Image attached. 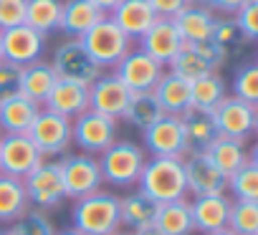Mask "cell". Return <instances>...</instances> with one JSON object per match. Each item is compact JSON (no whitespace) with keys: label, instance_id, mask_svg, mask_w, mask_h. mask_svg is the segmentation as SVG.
Listing matches in <instances>:
<instances>
[{"label":"cell","instance_id":"obj_1","mask_svg":"<svg viewBox=\"0 0 258 235\" xmlns=\"http://www.w3.org/2000/svg\"><path fill=\"white\" fill-rule=\"evenodd\" d=\"M137 190L150 195L157 205L182 200L187 195L185 167L180 157H152L145 162L142 175L137 180Z\"/></svg>","mask_w":258,"mask_h":235},{"label":"cell","instance_id":"obj_2","mask_svg":"<svg viewBox=\"0 0 258 235\" xmlns=\"http://www.w3.org/2000/svg\"><path fill=\"white\" fill-rule=\"evenodd\" d=\"M71 220H74V227L84 235H111L121 227L119 197L104 190L79 197L74 200Z\"/></svg>","mask_w":258,"mask_h":235},{"label":"cell","instance_id":"obj_3","mask_svg":"<svg viewBox=\"0 0 258 235\" xmlns=\"http://www.w3.org/2000/svg\"><path fill=\"white\" fill-rule=\"evenodd\" d=\"M147 157L145 149L135 142H114L109 149L99 154V170L101 180L114 187H135Z\"/></svg>","mask_w":258,"mask_h":235},{"label":"cell","instance_id":"obj_4","mask_svg":"<svg viewBox=\"0 0 258 235\" xmlns=\"http://www.w3.org/2000/svg\"><path fill=\"white\" fill-rule=\"evenodd\" d=\"M71 142L84 154L96 157L116 142V119L104 116L94 109H86L76 119H71Z\"/></svg>","mask_w":258,"mask_h":235},{"label":"cell","instance_id":"obj_5","mask_svg":"<svg viewBox=\"0 0 258 235\" xmlns=\"http://www.w3.org/2000/svg\"><path fill=\"white\" fill-rule=\"evenodd\" d=\"M79 41L86 48V53L99 63V68H114L121 61V56L132 48V41L116 28V23L109 16L99 21L94 28H89Z\"/></svg>","mask_w":258,"mask_h":235},{"label":"cell","instance_id":"obj_6","mask_svg":"<svg viewBox=\"0 0 258 235\" xmlns=\"http://www.w3.org/2000/svg\"><path fill=\"white\" fill-rule=\"evenodd\" d=\"M61 167V180H63V192L71 200L86 197L96 190H101L104 180H101V170H99V160L91 154H63L58 160Z\"/></svg>","mask_w":258,"mask_h":235},{"label":"cell","instance_id":"obj_7","mask_svg":"<svg viewBox=\"0 0 258 235\" xmlns=\"http://www.w3.org/2000/svg\"><path fill=\"white\" fill-rule=\"evenodd\" d=\"M31 142L38 147V152L43 157H58L66 154V149L74 144L71 142V119L69 116H61L56 111L41 109L36 122L28 129Z\"/></svg>","mask_w":258,"mask_h":235},{"label":"cell","instance_id":"obj_8","mask_svg":"<svg viewBox=\"0 0 258 235\" xmlns=\"http://www.w3.org/2000/svg\"><path fill=\"white\" fill-rule=\"evenodd\" d=\"M213 119L220 137L245 142L258 127V111H255V104H248L238 96H225L213 109Z\"/></svg>","mask_w":258,"mask_h":235},{"label":"cell","instance_id":"obj_9","mask_svg":"<svg viewBox=\"0 0 258 235\" xmlns=\"http://www.w3.org/2000/svg\"><path fill=\"white\" fill-rule=\"evenodd\" d=\"M23 187L28 195V202L36 210H53L66 200L63 192V180H61V167L56 162H41L31 175L23 177Z\"/></svg>","mask_w":258,"mask_h":235},{"label":"cell","instance_id":"obj_10","mask_svg":"<svg viewBox=\"0 0 258 235\" xmlns=\"http://www.w3.org/2000/svg\"><path fill=\"white\" fill-rule=\"evenodd\" d=\"M142 134H145V149L152 157H180L182 160L190 152L182 119L175 114H162Z\"/></svg>","mask_w":258,"mask_h":235},{"label":"cell","instance_id":"obj_11","mask_svg":"<svg viewBox=\"0 0 258 235\" xmlns=\"http://www.w3.org/2000/svg\"><path fill=\"white\" fill-rule=\"evenodd\" d=\"M51 66H53V71H56L58 79L76 81V84H84V86H91L101 76L99 63L86 53V48L81 46L79 38H71V41L61 43L56 48V53H53Z\"/></svg>","mask_w":258,"mask_h":235},{"label":"cell","instance_id":"obj_12","mask_svg":"<svg viewBox=\"0 0 258 235\" xmlns=\"http://www.w3.org/2000/svg\"><path fill=\"white\" fill-rule=\"evenodd\" d=\"M114 73L129 91L137 94V91H152L160 76L165 73V66L152 56H147L142 48H129L121 56V61L114 66Z\"/></svg>","mask_w":258,"mask_h":235},{"label":"cell","instance_id":"obj_13","mask_svg":"<svg viewBox=\"0 0 258 235\" xmlns=\"http://www.w3.org/2000/svg\"><path fill=\"white\" fill-rule=\"evenodd\" d=\"M46 157L31 142L28 134H3L0 137V172L23 180Z\"/></svg>","mask_w":258,"mask_h":235},{"label":"cell","instance_id":"obj_14","mask_svg":"<svg viewBox=\"0 0 258 235\" xmlns=\"http://www.w3.org/2000/svg\"><path fill=\"white\" fill-rule=\"evenodd\" d=\"M0 43H3V61L16 66H28L33 61H41L46 48V36L23 23L8 31H0Z\"/></svg>","mask_w":258,"mask_h":235},{"label":"cell","instance_id":"obj_15","mask_svg":"<svg viewBox=\"0 0 258 235\" xmlns=\"http://www.w3.org/2000/svg\"><path fill=\"white\" fill-rule=\"evenodd\" d=\"M182 167H185L187 192H192L195 197L225 192L228 177L210 162V157H208L205 152H187V154L182 157Z\"/></svg>","mask_w":258,"mask_h":235},{"label":"cell","instance_id":"obj_16","mask_svg":"<svg viewBox=\"0 0 258 235\" xmlns=\"http://www.w3.org/2000/svg\"><path fill=\"white\" fill-rule=\"evenodd\" d=\"M129 99H132V91L116 79V73H101L89 86V109H94L104 116H111L116 122L124 116Z\"/></svg>","mask_w":258,"mask_h":235},{"label":"cell","instance_id":"obj_17","mask_svg":"<svg viewBox=\"0 0 258 235\" xmlns=\"http://www.w3.org/2000/svg\"><path fill=\"white\" fill-rule=\"evenodd\" d=\"M182 43L185 41L180 38L172 18H157L150 26V31L140 38V48L147 56H152L155 61H160L162 66H167L172 61V56L182 48Z\"/></svg>","mask_w":258,"mask_h":235},{"label":"cell","instance_id":"obj_18","mask_svg":"<svg viewBox=\"0 0 258 235\" xmlns=\"http://www.w3.org/2000/svg\"><path fill=\"white\" fill-rule=\"evenodd\" d=\"M230 205L233 200L220 192V195H200L190 202V212H192V227L198 232H215L228 227V215H230Z\"/></svg>","mask_w":258,"mask_h":235},{"label":"cell","instance_id":"obj_19","mask_svg":"<svg viewBox=\"0 0 258 235\" xmlns=\"http://www.w3.org/2000/svg\"><path fill=\"white\" fill-rule=\"evenodd\" d=\"M109 18L116 23V28L129 41H140L150 31V26L157 21V16L150 8L147 0H121V3L111 11Z\"/></svg>","mask_w":258,"mask_h":235},{"label":"cell","instance_id":"obj_20","mask_svg":"<svg viewBox=\"0 0 258 235\" xmlns=\"http://www.w3.org/2000/svg\"><path fill=\"white\" fill-rule=\"evenodd\" d=\"M43 109L56 111L69 119H76L81 111L89 109V86L76 84V81H63L58 79L51 89V94L43 101Z\"/></svg>","mask_w":258,"mask_h":235},{"label":"cell","instance_id":"obj_21","mask_svg":"<svg viewBox=\"0 0 258 235\" xmlns=\"http://www.w3.org/2000/svg\"><path fill=\"white\" fill-rule=\"evenodd\" d=\"M104 18L106 13L96 8L91 0H63L58 31H63L69 38H81L89 28H94Z\"/></svg>","mask_w":258,"mask_h":235},{"label":"cell","instance_id":"obj_22","mask_svg":"<svg viewBox=\"0 0 258 235\" xmlns=\"http://www.w3.org/2000/svg\"><path fill=\"white\" fill-rule=\"evenodd\" d=\"M41 106L23 94H16L0 101V132L3 134H28L31 124L36 122Z\"/></svg>","mask_w":258,"mask_h":235},{"label":"cell","instance_id":"obj_23","mask_svg":"<svg viewBox=\"0 0 258 235\" xmlns=\"http://www.w3.org/2000/svg\"><path fill=\"white\" fill-rule=\"evenodd\" d=\"M152 94L157 96L160 106L165 114H185L190 109V96H192V84L172 71H165L157 81V86L152 89Z\"/></svg>","mask_w":258,"mask_h":235},{"label":"cell","instance_id":"obj_24","mask_svg":"<svg viewBox=\"0 0 258 235\" xmlns=\"http://www.w3.org/2000/svg\"><path fill=\"white\" fill-rule=\"evenodd\" d=\"M157 202L145 195L142 190H135L124 197H119V217H121V225H126L132 232L137 230H145V227H152L155 225V217H157Z\"/></svg>","mask_w":258,"mask_h":235},{"label":"cell","instance_id":"obj_25","mask_svg":"<svg viewBox=\"0 0 258 235\" xmlns=\"http://www.w3.org/2000/svg\"><path fill=\"white\" fill-rule=\"evenodd\" d=\"M172 23H175V28H177V33L185 43H200V41L210 38L215 16L208 6H185L172 18Z\"/></svg>","mask_w":258,"mask_h":235},{"label":"cell","instance_id":"obj_26","mask_svg":"<svg viewBox=\"0 0 258 235\" xmlns=\"http://www.w3.org/2000/svg\"><path fill=\"white\" fill-rule=\"evenodd\" d=\"M56 81H58V76H56L53 66L46 61H33L28 66H21V94L26 99L36 101L38 106H43V101L51 94Z\"/></svg>","mask_w":258,"mask_h":235},{"label":"cell","instance_id":"obj_27","mask_svg":"<svg viewBox=\"0 0 258 235\" xmlns=\"http://www.w3.org/2000/svg\"><path fill=\"white\" fill-rule=\"evenodd\" d=\"M208 157H210V162L228 177V175H233V172H238L245 162H250V154H248V149H245V142H238V139H230V137H215L205 149H203Z\"/></svg>","mask_w":258,"mask_h":235},{"label":"cell","instance_id":"obj_28","mask_svg":"<svg viewBox=\"0 0 258 235\" xmlns=\"http://www.w3.org/2000/svg\"><path fill=\"white\" fill-rule=\"evenodd\" d=\"M155 227L162 235H192V212H190V202L182 200H172V202H162L157 207V217H155Z\"/></svg>","mask_w":258,"mask_h":235},{"label":"cell","instance_id":"obj_29","mask_svg":"<svg viewBox=\"0 0 258 235\" xmlns=\"http://www.w3.org/2000/svg\"><path fill=\"white\" fill-rule=\"evenodd\" d=\"M185 134H187V144L190 152H203L215 137H218V127L213 119V111H203V109H187L185 114H180Z\"/></svg>","mask_w":258,"mask_h":235},{"label":"cell","instance_id":"obj_30","mask_svg":"<svg viewBox=\"0 0 258 235\" xmlns=\"http://www.w3.org/2000/svg\"><path fill=\"white\" fill-rule=\"evenodd\" d=\"M28 207H31V202H28L23 180L0 172V220H3V222H13Z\"/></svg>","mask_w":258,"mask_h":235},{"label":"cell","instance_id":"obj_31","mask_svg":"<svg viewBox=\"0 0 258 235\" xmlns=\"http://www.w3.org/2000/svg\"><path fill=\"white\" fill-rule=\"evenodd\" d=\"M162 114L165 111H162V106H160V101H157V96L152 91H137V94H132V99H129L121 119H126L140 132H145L147 127H152L160 119Z\"/></svg>","mask_w":258,"mask_h":235},{"label":"cell","instance_id":"obj_32","mask_svg":"<svg viewBox=\"0 0 258 235\" xmlns=\"http://www.w3.org/2000/svg\"><path fill=\"white\" fill-rule=\"evenodd\" d=\"M61 6L63 0H26V26H31L43 36L58 31Z\"/></svg>","mask_w":258,"mask_h":235},{"label":"cell","instance_id":"obj_33","mask_svg":"<svg viewBox=\"0 0 258 235\" xmlns=\"http://www.w3.org/2000/svg\"><path fill=\"white\" fill-rule=\"evenodd\" d=\"M225 96H228L225 81L218 76V71H210V73H205V76L192 81L190 106L192 109H203V111H213Z\"/></svg>","mask_w":258,"mask_h":235},{"label":"cell","instance_id":"obj_34","mask_svg":"<svg viewBox=\"0 0 258 235\" xmlns=\"http://www.w3.org/2000/svg\"><path fill=\"white\" fill-rule=\"evenodd\" d=\"M167 66H170L172 73L187 79L190 84H192L195 79H200V76H205V73L213 71V66H210V63L195 51V46H190V43H182V48L172 56V61H170Z\"/></svg>","mask_w":258,"mask_h":235},{"label":"cell","instance_id":"obj_35","mask_svg":"<svg viewBox=\"0 0 258 235\" xmlns=\"http://www.w3.org/2000/svg\"><path fill=\"white\" fill-rule=\"evenodd\" d=\"M225 192H233L235 200H258V162L250 157L238 172L228 175Z\"/></svg>","mask_w":258,"mask_h":235},{"label":"cell","instance_id":"obj_36","mask_svg":"<svg viewBox=\"0 0 258 235\" xmlns=\"http://www.w3.org/2000/svg\"><path fill=\"white\" fill-rule=\"evenodd\" d=\"M228 230L235 235H258V200H233Z\"/></svg>","mask_w":258,"mask_h":235},{"label":"cell","instance_id":"obj_37","mask_svg":"<svg viewBox=\"0 0 258 235\" xmlns=\"http://www.w3.org/2000/svg\"><path fill=\"white\" fill-rule=\"evenodd\" d=\"M8 235H56V227L51 217L43 210H26L21 217L13 220Z\"/></svg>","mask_w":258,"mask_h":235},{"label":"cell","instance_id":"obj_38","mask_svg":"<svg viewBox=\"0 0 258 235\" xmlns=\"http://www.w3.org/2000/svg\"><path fill=\"white\" fill-rule=\"evenodd\" d=\"M233 96L255 104L258 101V66L255 63H245L235 71L233 76Z\"/></svg>","mask_w":258,"mask_h":235},{"label":"cell","instance_id":"obj_39","mask_svg":"<svg viewBox=\"0 0 258 235\" xmlns=\"http://www.w3.org/2000/svg\"><path fill=\"white\" fill-rule=\"evenodd\" d=\"M233 23L245 41H255L258 38V0H248V3L235 13Z\"/></svg>","mask_w":258,"mask_h":235},{"label":"cell","instance_id":"obj_40","mask_svg":"<svg viewBox=\"0 0 258 235\" xmlns=\"http://www.w3.org/2000/svg\"><path fill=\"white\" fill-rule=\"evenodd\" d=\"M26 23V0H0V31Z\"/></svg>","mask_w":258,"mask_h":235},{"label":"cell","instance_id":"obj_41","mask_svg":"<svg viewBox=\"0 0 258 235\" xmlns=\"http://www.w3.org/2000/svg\"><path fill=\"white\" fill-rule=\"evenodd\" d=\"M21 94V66L0 61V101Z\"/></svg>","mask_w":258,"mask_h":235},{"label":"cell","instance_id":"obj_42","mask_svg":"<svg viewBox=\"0 0 258 235\" xmlns=\"http://www.w3.org/2000/svg\"><path fill=\"white\" fill-rule=\"evenodd\" d=\"M190 46H195V51L213 66V71H218L225 61H228V48L225 46H220V43H215L213 38H208V41H200V43H190Z\"/></svg>","mask_w":258,"mask_h":235},{"label":"cell","instance_id":"obj_43","mask_svg":"<svg viewBox=\"0 0 258 235\" xmlns=\"http://www.w3.org/2000/svg\"><path fill=\"white\" fill-rule=\"evenodd\" d=\"M238 36H240V33H238V28H235V23H233V21L215 18V23H213V33H210V38H213L215 43H220V46L230 48V43H235V38H238Z\"/></svg>","mask_w":258,"mask_h":235},{"label":"cell","instance_id":"obj_44","mask_svg":"<svg viewBox=\"0 0 258 235\" xmlns=\"http://www.w3.org/2000/svg\"><path fill=\"white\" fill-rule=\"evenodd\" d=\"M147 3L157 18H175L187 6V0H147Z\"/></svg>","mask_w":258,"mask_h":235},{"label":"cell","instance_id":"obj_45","mask_svg":"<svg viewBox=\"0 0 258 235\" xmlns=\"http://www.w3.org/2000/svg\"><path fill=\"white\" fill-rule=\"evenodd\" d=\"M248 0H208L210 11H220V13H238Z\"/></svg>","mask_w":258,"mask_h":235},{"label":"cell","instance_id":"obj_46","mask_svg":"<svg viewBox=\"0 0 258 235\" xmlns=\"http://www.w3.org/2000/svg\"><path fill=\"white\" fill-rule=\"evenodd\" d=\"M91 3H94L96 8H101L104 13H111V11H114L119 3H121V0H91Z\"/></svg>","mask_w":258,"mask_h":235},{"label":"cell","instance_id":"obj_47","mask_svg":"<svg viewBox=\"0 0 258 235\" xmlns=\"http://www.w3.org/2000/svg\"><path fill=\"white\" fill-rule=\"evenodd\" d=\"M132 235H162V232H160V230H157V227L152 225V227H145V230H137V232H132Z\"/></svg>","mask_w":258,"mask_h":235},{"label":"cell","instance_id":"obj_48","mask_svg":"<svg viewBox=\"0 0 258 235\" xmlns=\"http://www.w3.org/2000/svg\"><path fill=\"white\" fill-rule=\"evenodd\" d=\"M56 235H84V232H79L76 227H66V230H58Z\"/></svg>","mask_w":258,"mask_h":235},{"label":"cell","instance_id":"obj_49","mask_svg":"<svg viewBox=\"0 0 258 235\" xmlns=\"http://www.w3.org/2000/svg\"><path fill=\"white\" fill-rule=\"evenodd\" d=\"M205 235H235V232H230L228 227H223V230H215V232H205Z\"/></svg>","mask_w":258,"mask_h":235},{"label":"cell","instance_id":"obj_50","mask_svg":"<svg viewBox=\"0 0 258 235\" xmlns=\"http://www.w3.org/2000/svg\"><path fill=\"white\" fill-rule=\"evenodd\" d=\"M187 6H208V0H187Z\"/></svg>","mask_w":258,"mask_h":235},{"label":"cell","instance_id":"obj_51","mask_svg":"<svg viewBox=\"0 0 258 235\" xmlns=\"http://www.w3.org/2000/svg\"><path fill=\"white\" fill-rule=\"evenodd\" d=\"M111 235H132V232H121V230H116V232H111Z\"/></svg>","mask_w":258,"mask_h":235},{"label":"cell","instance_id":"obj_52","mask_svg":"<svg viewBox=\"0 0 258 235\" xmlns=\"http://www.w3.org/2000/svg\"><path fill=\"white\" fill-rule=\"evenodd\" d=\"M0 61H3V43H0Z\"/></svg>","mask_w":258,"mask_h":235},{"label":"cell","instance_id":"obj_53","mask_svg":"<svg viewBox=\"0 0 258 235\" xmlns=\"http://www.w3.org/2000/svg\"><path fill=\"white\" fill-rule=\"evenodd\" d=\"M0 235H8V232H6V230H0Z\"/></svg>","mask_w":258,"mask_h":235}]
</instances>
